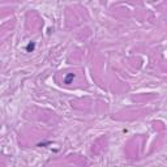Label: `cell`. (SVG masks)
Segmentation results:
<instances>
[{"mask_svg": "<svg viewBox=\"0 0 167 167\" xmlns=\"http://www.w3.org/2000/svg\"><path fill=\"white\" fill-rule=\"evenodd\" d=\"M25 50H26V52H33L35 50V42H29Z\"/></svg>", "mask_w": 167, "mask_h": 167, "instance_id": "2", "label": "cell"}, {"mask_svg": "<svg viewBox=\"0 0 167 167\" xmlns=\"http://www.w3.org/2000/svg\"><path fill=\"white\" fill-rule=\"evenodd\" d=\"M73 78H74V73H69V74H67L65 78H64V84L69 85V84L73 81Z\"/></svg>", "mask_w": 167, "mask_h": 167, "instance_id": "1", "label": "cell"}, {"mask_svg": "<svg viewBox=\"0 0 167 167\" xmlns=\"http://www.w3.org/2000/svg\"><path fill=\"white\" fill-rule=\"evenodd\" d=\"M47 145H51V141H46V142H39V144H38L37 146H41V148H42V146H47Z\"/></svg>", "mask_w": 167, "mask_h": 167, "instance_id": "3", "label": "cell"}]
</instances>
